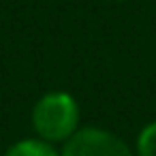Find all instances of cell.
Here are the masks:
<instances>
[{
	"mask_svg": "<svg viewBox=\"0 0 156 156\" xmlns=\"http://www.w3.org/2000/svg\"><path fill=\"white\" fill-rule=\"evenodd\" d=\"M60 156H135V150L113 130L101 126H81L62 143Z\"/></svg>",
	"mask_w": 156,
	"mask_h": 156,
	"instance_id": "2",
	"label": "cell"
},
{
	"mask_svg": "<svg viewBox=\"0 0 156 156\" xmlns=\"http://www.w3.org/2000/svg\"><path fill=\"white\" fill-rule=\"evenodd\" d=\"M30 124L37 137L62 145L81 128V109L77 98L64 90L45 92L32 107Z\"/></svg>",
	"mask_w": 156,
	"mask_h": 156,
	"instance_id": "1",
	"label": "cell"
},
{
	"mask_svg": "<svg viewBox=\"0 0 156 156\" xmlns=\"http://www.w3.org/2000/svg\"><path fill=\"white\" fill-rule=\"evenodd\" d=\"M2 156H60V150L41 137H26L13 141Z\"/></svg>",
	"mask_w": 156,
	"mask_h": 156,
	"instance_id": "3",
	"label": "cell"
},
{
	"mask_svg": "<svg viewBox=\"0 0 156 156\" xmlns=\"http://www.w3.org/2000/svg\"><path fill=\"white\" fill-rule=\"evenodd\" d=\"M135 156H156V120L147 122L137 133Z\"/></svg>",
	"mask_w": 156,
	"mask_h": 156,
	"instance_id": "4",
	"label": "cell"
}]
</instances>
